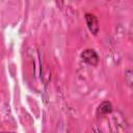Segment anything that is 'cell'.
<instances>
[{
  "label": "cell",
  "mask_w": 133,
  "mask_h": 133,
  "mask_svg": "<svg viewBox=\"0 0 133 133\" xmlns=\"http://www.w3.org/2000/svg\"><path fill=\"white\" fill-rule=\"evenodd\" d=\"M125 77H126V80H127L128 84H129V85H131V84H132V80H131V71H130V70H128V71L126 72Z\"/></svg>",
  "instance_id": "cell-4"
},
{
  "label": "cell",
  "mask_w": 133,
  "mask_h": 133,
  "mask_svg": "<svg viewBox=\"0 0 133 133\" xmlns=\"http://www.w3.org/2000/svg\"><path fill=\"white\" fill-rule=\"evenodd\" d=\"M85 22L87 25V28L92 34H97L99 31V21L98 18L94 14H85Z\"/></svg>",
  "instance_id": "cell-2"
},
{
  "label": "cell",
  "mask_w": 133,
  "mask_h": 133,
  "mask_svg": "<svg viewBox=\"0 0 133 133\" xmlns=\"http://www.w3.org/2000/svg\"><path fill=\"white\" fill-rule=\"evenodd\" d=\"M99 113L101 114H107V113H110L112 111V105L110 102L108 101H104L103 103H101V105L99 106V109H98Z\"/></svg>",
  "instance_id": "cell-3"
},
{
  "label": "cell",
  "mask_w": 133,
  "mask_h": 133,
  "mask_svg": "<svg viewBox=\"0 0 133 133\" xmlns=\"http://www.w3.org/2000/svg\"><path fill=\"white\" fill-rule=\"evenodd\" d=\"M81 58L90 65H97L99 62V55L94 49H85L81 53Z\"/></svg>",
  "instance_id": "cell-1"
},
{
  "label": "cell",
  "mask_w": 133,
  "mask_h": 133,
  "mask_svg": "<svg viewBox=\"0 0 133 133\" xmlns=\"http://www.w3.org/2000/svg\"><path fill=\"white\" fill-rule=\"evenodd\" d=\"M2 133H14V132H2Z\"/></svg>",
  "instance_id": "cell-5"
}]
</instances>
